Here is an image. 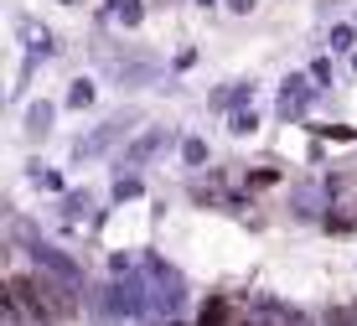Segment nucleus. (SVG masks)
<instances>
[{
    "label": "nucleus",
    "instance_id": "1",
    "mask_svg": "<svg viewBox=\"0 0 357 326\" xmlns=\"http://www.w3.org/2000/svg\"><path fill=\"white\" fill-rule=\"evenodd\" d=\"M31 254L42 259V265L57 274V280H73V285H78V269H73V259H63V254H57L52 244H31Z\"/></svg>",
    "mask_w": 357,
    "mask_h": 326
},
{
    "label": "nucleus",
    "instance_id": "2",
    "mask_svg": "<svg viewBox=\"0 0 357 326\" xmlns=\"http://www.w3.org/2000/svg\"><path fill=\"white\" fill-rule=\"evenodd\" d=\"M197 326H228V300L213 295V300L202 306V316H197Z\"/></svg>",
    "mask_w": 357,
    "mask_h": 326
},
{
    "label": "nucleus",
    "instance_id": "3",
    "mask_svg": "<svg viewBox=\"0 0 357 326\" xmlns=\"http://www.w3.org/2000/svg\"><path fill=\"white\" fill-rule=\"evenodd\" d=\"M326 326H347V311H331V316H326Z\"/></svg>",
    "mask_w": 357,
    "mask_h": 326
}]
</instances>
